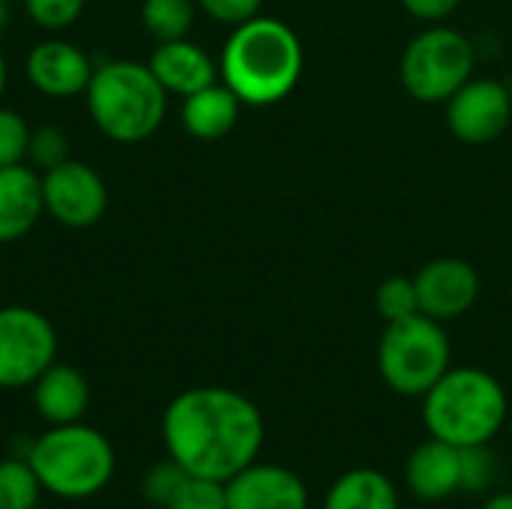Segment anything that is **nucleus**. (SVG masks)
I'll return each mask as SVG.
<instances>
[{
  "mask_svg": "<svg viewBox=\"0 0 512 509\" xmlns=\"http://www.w3.org/2000/svg\"><path fill=\"white\" fill-rule=\"evenodd\" d=\"M168 459L186 474L228 483L258 462L264 417L258 405L228 387H192L171 399L162 417Z\"/></svg>",
  "mask_w": 512,
  "mask_h": 509,
  "instance_id": "1",
  "label": "nucleus"
},
{
  "mask_svg": "<svg viewBox=\"0 0 512 509\" xmlns=\"http://www.w3.org/2000/svg\"><path fill=\"white\" fill-rule=\"evenodd\" d=\"M219 75L243 105H276L303 75V42L285 21L255 15L231 30L219 57Z\"/></svg>",
  "mask_w": 512,
  "mask_h": 509,
  "instance_id": "2",
  "label": "nucleus"
},
{
  "mask_svg": "<svg viewBox=\"0 0 512 509\" xmlns=\"http://www.w3.org/2000/svg\"><path fill=\"white\" fill-rule=\"evenodd\" d=\"M510 402L501 381L477 366L447 369V375L423 396V423L432 438L453 447L492 444L507 426Z\"/></svg>",
  "mask_w": 512,
  "mask_h": 509,
  "instance_id": "3",
  "label": "nucleus"
},
{
  "mask_svg": "<svg viewBox=\"0 0 512 509\" xmlns=\"http://www.w3.org/2000/svg\"><path fill=\"white\" fill-rule=\"evenodd\" d=\"M84 96L99 132L120 144H138L165 123L168 90L147 63L108 60L96 66Z\"/></svg>",
  "mask_w": 512,
  "mask_h": 509,
  "instance_id": "4",
  "label": "nucleus"
},
{
  "mask_svg": "<svg viewBox=\"0 0 512 509\" xmlns=\"http://www.w3.org/2000/svg\"><path fill=\"white\" fill-rule=\"evenodd\" d=\"M27 462L45 492L69 501L96 495L114 477V450L108 438L81 423L48 429L30 444Z\"/></svg>",
  "mask_w": 512,
  "mask_h": 509,
  "instance_id": "5",
  "label": "nucleus"
},
{
  "mask_svg": "<svg viewBox=\"0 0 512 509\" xmlns=\"http://www.w3.org/2000/svg\"><path fill=\"white\" fill-rule=\"evenodd\" d=\"M453 348L441 321L417 312L405 321L387 324L378 342L381 381L408 399H423L450 369Z\"/></svg>",
  "mask_w": 512,
  "mask_h": 509,
  "instance_id": "6",
  "label": "nucleus"
},
{
  "mask_svg": "<svg viewBox=\"0 0 512 509\" xmlns=\"http://www.w3.org/2000/svg\"><path fill=\"white\" fill-rule=\"evenodd\" d=\"M474 78V45L453 27H429L417 33L402 54V84L423 105L447 102Z\"/></svg>",
  "mask_w": 512,
  "mask_h": 509,
  "instance_id": "7",
  "label": "nucleus"
},
{
  "mask_svg": "<svg viewBox=\"0 0 512 509\" xmlns=\"http://www.w3.org/2000/svg\"><path fill=\"white\" fill-rule=\"evenodd\" d=\"M57 333L51 321L27 306L0 309V387L18 390L33 387V381L54 363Z\"/></svg>",
  "mask_w": 512,
  "mask_h": 509,
  "instance_id": "8",
  "label": "nucleus"
},
{
  "mask_svg": "<svg viewBox=\"0 0 512 509\" xmlns=\"http://www.w3.org/2000/svg\"><path fill=\"white\" fill-rule=\"evenodd\" d=\"M42 198L45 213L63 225V228H93L105 207H108V189L99 171H93L87 162L66 159L57 168L42 174Z\"/></svg>",
  "mask_w": 512,
  "mask_h": 509,
  "instance_id": "9",
  "label": "nucleus"
},
{
  "mask_svg": "<svg viewBox=\"0 0 512 509\" xmlns=\"http://www.w3.org/2000/svg\"><path fill=\"white\" fill-rule=\"evenodd\" d=\"M447 126L465 144H489L507 132L512 93L495 78L465 81L447 102Z\"/></svg>",
  "mask_w": 512,
  "mask_h": 509,
  "instance_id": "10",
  "label": "nucleus"
},
{
  "mask_svg": "<svg viewBox=\"0 0 512 509\" xmlns=\"http://www.w3.org/2000/svg\"><path fill=\"white\" fill-rule=\"evenodd\" d=\"M420 312L435 321L468 315L480 297V276L465 258H435L414 273Z\"/></svg>",
  "mask_w": 512,
  "mask_h": 509,
  "instance_id": "11",
  "label": "nucleus"
},
{
  "mask_svg": "<svg viewBox=\"0 0 512 509\" xmlns=\"http://www.w3.org/2000/svg\"><path fill=\"white\" fill-rule=\"evenodd\" d=\"M228 509H309L306 483L285 465L252 462L225 483Z\"/></svg>",
  "mask_w": 512,
  "mask_h": 509,
  "instance_id": "12",
  "label": "nucleus"
},
{
  "mask_svg": "<svg viewBox=\"0 0 512 509\" xmlns=\"http://www.w3.org/2000/svg\"><path fill=\"white\" fill-rule=\"evenodd\" d=\"M90 57L66 39H42L27 54V78L30 84L51 99H69L87 90L93 78Z\"/></svg>",
  "mask_w": 512,
  "mask_h": 509,
  "instance_id": "13",
  "label": "nucleus"
},
{
  "mask_svg": "<svg viewBox=\"0 0 512 509\" xmlns=\"http://www.w3.org/2000/svg\"><path fill=\"white\" fill-rule=\"evenodd\" d=\"M405 486L417 501L438 504L459 492V447L429 435L405 462Z\"/></svg>",
  "mask_w": 512,
  "mask_h": 509,
  "instance_id": "14",
  "label": "nucleus"
},
{
  "mask_svg": "<svg viewBox=\"0 0 512 509\" xmlns=\"http://www.w3.org/2000/svg\"><path fill=\"white\" fill-rule=\"evenodd\" d=\"M42 213V174L24 162L0 168V243H12L30 234Z\"/></svg>",
  "mask_w": 512,
  "mask_h": 509,
  "instance_id": "15",
  "label": "nucleus"
},
{
  "mask_svg": "<svg viewBox=\"0 0 512 509\" xmlns=\"http://www.w3.org/2000/svg\"><path fill=\"white\" fill-rule=\"evenodd\" d=\"M147 66L153 69V75L168 93H177L183 99L219 78V66L213 63V57L189 36L174 42H159Z\"/></svg>",
  "mask_w": 512,
  "mask_h": 509,
  "instance_id": "16",
  "label": "nucleus"
},
{
  "mask_svg": "<svg viewBox=\"0 0 512 509\" xmlns=\"http://www.w3.org/2000/svg\"><path fill=\"white\" fill-rule=\"evenodd\" d=\"M33 405L39 417L54 426L78 423L90 405V384L75 366L51 363L33 381Z\"/></svg>",
  "mask_w": 512,
  "mask_h": 509,
  "instance_id": "17",
  "label": "nucleus"
},
{
  "mask_svg": "<svg viewBox=\"0 0 512 509\" xmlns=\"http://www.w3.org/2000/svg\"><path fill=\"white\" fill-rule=\"evenodd\" d=\"M240 108H243V102L237 99V93L225 81H213L183 99L180 120L192 138L219 141L237 126Z\"/></svg>",
  "mask_w": 512,
  "mask_h": 509,
  "instance_id": "18",
  "label": "nucleus"
},
{
  "mask_svg": "<svg viewBox=\"0 0 512 509\" xmlns=\"http://www.w3.org/2000/svg\"><path fill=\"white\" fill-rule=\"evenodd\" d=\"M324 509H399V489L378 468H354L327 489Z\"/></svg>",
  "mask_w": 512,
  "mask_h": 509,
  "instance_id": "19",
  "label": "nucleus"
},
{
  "mask_svg": "<svg viewBox=\"0 0 512 509\" xmlns=\"http://www.w3.org/2000/svg\"><path fill=\"white\" fill-rule=\"evenodd\" d=\"M198 3L195 0H144L141 21L156 42L186 39L195 24Z\"/></svg>",
  "mask_w": 512,
  "mask_h": 509,
  "instance_id": "20",
  "label": "nucleus"
},
{
  "mask_svg": "<svg viewBox=\"0 0 512 509\" xmlns=\"http://www.w3.org/2000/svg\"><path fill=\"white\" fill-rule=\"evenodd\" d=\"M42 483L27 459L0 462V509H36Z\"/></svg>",
  "mask_w": 512,
  "mask_h": 509,
  "instance_id": "21",
  "label": "nucleus"
},
{
  "mask_svg": "<svg viewBox=\"0 0 512 509\" xmlns=\"http://www.w3.org/2000/svg\"><path fill=\"white\" fill-rule=\"evenodd\" d=\"M498 480V456L489 444L459 447V492L486 495Z\"/></svg>",
  "mask_w": 512,
  "mask_h": 509,
  "instance_id": "22",
  "label": "nucleus"
},
{
  "mask_svg": "<svg viewBox=\"0 0 512 509\" xmlns=\"http://www.w3.org/2000/svg\"><path fill=\"white\" fill-rule=\"evenodd\" d=\"M375 309L387 324L417 315L420 300H417L414 276H390V279H384L378 285V291H375Z\"/></svg>",
  "mask_w": 512,
  "mask_h": 509,
  "instance_id": "23",
  "label": "nucleus"
},
{
  "mask_svg": "<svg viewBox=\"0 0 512 509\" xmlns=\"http://www.w3.org/2000/svg\"><path fill=\"white\" fill-rule=\"evenodd\" d=\"M27 159L33 162L36 171H51L57 168L60 162L72 159L69 156V138L63 129L57 126H39L30 132V147H27Z\"/></svg>",
  "mask_w": 512,
  "mask_h": 509,
  "instance_id": "24",
  "label": "nucleus"
},
{
  "mask_svg": "<svg viewBox=\"0 0 512 509\" xmlns=\"http://www.w3.org/2000/svg\"><path fill=\"white\" fill-rule=\"evenodd\" d=\"M165 509H228L225 483H216V480H204V477H192L189 474Z\"/></svg>",
  "mask_w": 512,
  "mask_h": 509,
  "instance_id": "25",
  "label": "nucleus"
},
{
  "mask_svg": "<svg viewBox=\"0 0 512 509\" xmlns=\"http://www.w3.org/2000/svg\"><path fill=\"white\" fill-rule=\"evenodd\" d=\"M30 132L33 129L27 126V120L18 111L0 108V168L21 165L27 159Z\"/></svg>",
  "mask_w": 512,
  "mask_h": 509,
  "instance_id": "26",
  "label": "nucleus"
},
{
  "mask_svg": "<svg viewBox=\"0 0 512 509\" xmlns=\"http://www.w3.org/2000/svg\"><path fill=\"white\" fill-rule=\"evenodd\" d=\"M84 3L87 0H24V9L30 21L39 24L42 30H63L78 21Z\"/></svg>",
  "mask_w": 512,
  "mask_h": 509,
  "instance_id": "27",
  "label": "nucleus"
},
{
  "mask_svg": "<svg viewBox=\"0 0 512 509\" xmlns=\"http://www.w3.org/2000/svg\"><path fill=\"white\" fill-rule=\"evenodd\" d=\"M186 477H189V474H186L174 459L153 465V468L147 471V477H144V495H147V501H150L153 507L165 509L168 507V501L177 495V489L183 486Z\"/></svg>",
  "mask_w": 512,
  "mask_h": 509,
  "instance_id": "28",
  "label": "nucleus"
},
{
  "mask_svg": "<svg viewBox=\"0 0 512 509\" xmlns=\"http://www.w3.org/2000/svg\"><path fill=\"white\" fill-rule=\"evenodd\" d=\"M195 3L213 21L228 24V27H240V24L252 21L255 15H261L264 0H195Z\"/></svg>",
  "mask_w": 512,
  "mask_h": 509,
  "instance_id": "29",
  "label": "nucleus"
},
{
  "mask_svg": "<svg viewBox=\"0 0 512 509\" xmlns=\"http://www.w3.org/2000/svg\"><path fill=\"white\" fill-rule=\"evenodd\" d=\"M462 0H402L405 12L414 15L417 21H444L459 9Z\"/></svg>",
  "mask_w": 512,
  "mask_h": 509,
  "instance_id": "30",
  "label": "nucleus"
},
{
  "mask_svg": "<svg viewBox=\"0 0 512 509\" xmlns=\"http://www.w3.org/2000/svg\"><path fill=\"white\" fill-rule=\"evenodd\" d=\"M480 509H512V492H498V495H492Z\"/></svg>",
  "mask_w": 512,
  "mask_h": 509,
  "instance_id": "31",
  "label": "nucleus"
},
{
  "mask_svg": "<svg viewBox=\"0 0 512 509\" xmlns=\"http://www.w3.org/2000/svg\"><path fill=\"white\" fill-rule=\"evenodd\" d=\"M9 15H12V9H9V0H0V33L6 30V24H9Z\"/></svg>",
  "mask_w": 512,
  "mask_h": 509,
  "instance_id": "32",
  "label": "nucleus"
},
{
  "mask_svg": "<svg viewBox=\"0 0 512 509\" xmlns=\"http://www.w3.org/2000/svg\"><path fill=\"white\" fill-rule=\"evenodd\" d=\"M6 78H9V72H6V60H3V54H0V96H3V90H6Z\"/></svg>",
  "mask_w": 512,
  "mask_h": 509,
  "instance_id": "33",
  "label": "nucleus"
},
{
  "mask_svg": "<svg viewBox=\"0 0 512 509\" xmlns=\"http://www.w3.org/2000/svg\"><path fill=\"white\" fill-rule=\"evenodd\" d=\"M510 438H512V423H510Z\"/></svg>",
  "mask_w": 512,
  "mask_h": 509,
  "instance_id": "34",
  "label": "nucleus"
}]
</instances>
